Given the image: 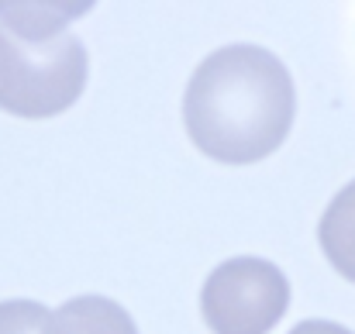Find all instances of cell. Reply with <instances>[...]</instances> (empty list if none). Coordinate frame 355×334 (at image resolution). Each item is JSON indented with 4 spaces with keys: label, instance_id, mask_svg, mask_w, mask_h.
Returning a JSON list of instances; mask_svg holds the SVG:
<instances>
[{
    "label": "cell",
    "instance_id": "cell-5",
    "mask_svg": "<svg viewBox=\"0 0 355 334\" xmlns=\"http://www.w3.org/2000/svg\"><path fill=\"white\" fill-rule=\"evenodd\" d=\"M318 238L328 262L338 269V276L355 283V183L338 190V197L328 204L318 224Z\"/></svg>",
    "mask_w": 355,
    "mask_h": 334
},
{
    "label": "cell",
    "instance_id": "cell-4",
    "mask_svg": "<svg viewBox=\"0 0 355 334\" xmlns=\"http://www.w3.org/2000/svg\"><path fill=\"white\" fill-rule=\"evenodd\" d=\"M45 334H138L131 314L97 293L73 297L59 310H49Z\"/></svg>",
    "mask_w": 355,
    "mask_h": 334
},
{
    "label": "cell",
    "instance_id": "cell-7",
    "mask_svg": "<svg viewBox=\"0 0 355 334\" xmlns=\"http://www.w3.org/2000/svg\"><path fill=\"white\" fill-rule=\"evenodd\" d=\"M290 334H352V331L342 328V324H335V321H304Z\"/></svg>",
    "mask_w": 355,
    "mask_h": 334
},
{
    "label": "cell",
    "instance_id": "cell-2",
    "mask_svg": "<svg viewBox=\"0 0 355 334\" xmlns=\"http://www.w3.org/2000/svg\"><path fill=\"white\" fill-rule=\"evenodd\" d=\"M87 49L62 21H31L0 3V111L52 117L69 111L87 87Z\"/></svg>",
    "mask_w": 355,
    "mask_h": 334
},
{
    "label": "cell",
    "instance_id": "cell-3",
    "mask_svg": "<svg viewBox=\"0 0 355 334\" xmlns=\"http://www.w3.org/2000/svg\"><path fill=\"white\" fill-rule=\"evenodd\" d=\"M290 307V283L266 258H228L200 290V314L214 334H266Z\"/></svg>",
    "mask_w": 355,
    "mask_h": 334
},
{
    "label": "cell",
    "instance_id": "cell-1",
    "mask_svg": "<svg viewBox=\"0 0 355 334\" xmlns=\"http://www.w3.org/2000/svg\"><path fill=\"white\" fill-rule=\"evenodd\" d=\"M297 114V94L286 66L259 45H225L190 76L183 124L190 141L228 166H248L272 155Z\"/></svg>",
    "mask_w": 355,
    "mask_h": 334
},
{
    "label": "cell",
    "instance_id": "cell-6",
    "mask_svg": "<svg viewBox=\"0 0 355 334\" xmlns=\"http://www.w3.org/2000/svg\"><path fill=\"white\" fill-rule=\"evenodd\" d=\"M49 310L35 300H3L0 304V334H45Z\"/></svg>",
    "mask_w": 355,
    "mask_h": 334
}]
</instances>
